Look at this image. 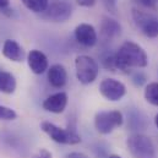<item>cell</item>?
Instances as JSON below:
<instances>
[{
    "mask_svg": "<svg viewBox=\"0 0 158 158\" xmlns=\"http://www.w3.org/2000/svg\"><path fill=\"white\" fill-rule=\"evenodd\" d=\"M114 59L115 69L123 73H129L134 68H146L148 64V56L143 48L131 40H126L120 45Z\"/></svg>",
    "mask_w": 158,
    "mask_h": 158,
    "instance_id": "1",
    "label": "cell"
},
{
    "mask_svg": "<svg viewBox=\"0 0 158 158\" xmlns=\"http://www.w3.org/2000/svg\"><path fill=\"white\" fill-rule=\"evenodd\" d=\"M126 147L135 158H156L153 141L143 134H131L126 139Z\"/></svg>",
    "mask_w": 158,
    "mask_h": 158,
    "instance_id": "2",
    "label": "cell"
},
{
    "mask_svg": "<svg viewBox=\"0 0 158 158\" xmlns=\"http://www.w3.org/2000/svg\"><path fill=\"white\" fill-rule=\"evenodd\" d=\"M40 130L47 134L54 142L61 145H77L81 142V136L77 134L76 129H63L50 121H42Z\"/></svg>",
    "mask_w": 158,
    "mask_h": 158,
    "instance_id": "3",
    "label": "cell"
},
{
    "mask_svg": "<svg viewBox=\"0 0 158 158\" xmlns=\"http://www.w3.org/2000/svg\"><path fill=\"white\" fill-rule=\"evenodd\" d=\"M75 71L80 83L89 85L97 79L99 74V65L88 55H79L75 59Z\"/></svg>",
    "mask_w": 158,
    "mask_h": 158,
    "instance_id": "4",
    "label": "cell"
},
{
    "mask_svg": "<svg viewBox=\"0 0 158 158\" xmlns=\"http://www.w3.org/2000/svg\"><path fill=\"white\" fill-rule=\"evenodd\" d=\"M124 123V117L119 110H103L98 112L94 117V127L102 135L113 132Z\"/></svg>",
    "mask_w": 158,
    "mask_h": 158,
    "instance_id": "5",
    "label": "cell"
},
{
    "mask_svg": "<svg viewBox=\"0 0 158 158\" xmlns=\"http://www.w3.org/2000/svg\"><path fill=\"white\" fill-rule=\"evenodd\" d=\"M132 17L136 26L142 31V33L148 38L158 37V19L153 15L146 14L143 11L132 10Z\"/></svg>",
    "mask_w": 158,
    "mask_h": 158,
    "instance_id": "6",
    "label": "cell"
},
{
    "mask_svg": "<svg viewBox=\"0 0 158 158\" xmlns=\"http://www.w3.org/2000/svg\"><path fill=\"white\" fill-rule=\"evenodd\" d=\"M73 7L66 1H55L48 5L47 10L42 14L44 20L52 22H65L71 17Z\"/></svg>",
    "mask_w": 158,
    "mask_h": 158,
    "instance_id": "7",
    "label": "cell"
},
{
    "mask_svg": "<svg viewBox=\"0 0 158 158\" xmlns=\"http://www.w3.org/2000/svg\"><path fill=\"white\" fill-rule=\"evenodd\" d=\"M101 94L110 102H118L126 94L125 85L115 79H104L99 85Z\"/></svg>",
    "mask_w": 158,
    "mask_h": 158,
    "instance_id": "8",
    "label": "cell"
},
{
    "mask_svg": "<svg viewBox=\"0 0 158 158\" xmlns=\"http://www.w3.org/2000/svg\"><path fill=\"white\" fill-rule=\"evenodd\" d=\"M68 94L65 92H56L52 96H49L43 102V109L53 113V114H60L65 110L68 106Z\"/></svg>",
    "mask_w": 158,
    "mask_h": 158,
    "instance_id": "9",
    "label": "cell"
},
{
    "mask_svg": "<svg viewBox=\"0 0 158 158\" xmlns=\"http://www.w3.org/2000/svg\"><path fill=\"white\" fill-rule=\"evenodd\" d=\"M75 38L80 44L88 47V48L96 45L97 40H98L94 27L89 23H80L75 28Z\"/></svg>",
    "mask_w": 158,
    "mask_h": 158,
    "instance_id": "10",
    "label": "cell"
},
{
    "mask_svg": "<svg viewBox=\"0 0 158 158\" xmlns=\"http://www.w3.org/2000/svg\"><path fill=\"white\" fill-rule=\"evenodd\" d=\"M27 63L31 71L36 75H42L48 70V58L38 49H33L27 55Z\"/></svg>",
    "mask_w": 158,
    "mask_h": 158,
    "instance_id": "11",
    "label": "cell"
},
{
    "mask_svg": "<svg viewBox=\"0 0 158 158\" xmlns=\"http://www.w3.org/2000/svg\"><path fill=\"white\" fill-rule=\"evenodd\" d=\"M2 55L11 61L21 63L25 60L26 53L16 40H6L2 44Z\"/></svg>",
    "mask_w": 158,
    "mask_h": 158,
    "instance_id": "12",
    "label": "cell"
},
{
    "mask_svg": "<svg viewBox=\"0 0 158 158\" xmlns=\"http://www.w3.org/2000/svg\"><path fill=\"white\" fill-rule=\"evenodd\" d=\"M48 81L55 88H61L68 81V73L64 65L54 64L48 69Z\"/></svg>",
    "mask_w": 158,
    "mask_h": 158,
    "instance_id": "13",
    "label": "cell"
},
{
    "mask_svg": "<svg viewBox=\"0 0 158 158\" xmlns=\"http://www.w3.org/2000/svg\"><path fill=\"white\" fill-rule=\"evenodd\" d=\"M101 36L107 40H110L113 38H117L121 33V26L118 21L109 19V17H103L101 22Z\"/></svg>",
    "mask_w": 158,
    "mask_h": 158,
    "instance_id": "14",
    "label": "cell"
},
{
    "mask_svg": "<svg viewBox=\"0 0 158 158\" xmlns=\"http://www.w3.org/2000/svg\"><path fill=\"white\" fill-rule=\"evenodd\" d=\"M16 79L11 73L0 70V92L5 94H12L16 89Z\"/></svg>",
    "mask_w": 158,
    "mask_h": 158,
    "instance_id": "15",
    "label": "cell"
},
{
    "mask_svg": "<svg viewBox=\"0 0 158 158\" xmlns=\"http://www.w3.org/2000/svg\"><path fill=\"white\" fill-rule=\"evenodd\" d=\"M21 1L30 11L36 14H43L49 5V0H21Z\"/></svg>",
    "mask_w": 158,
    "mask_h": 158,
    "instance_id": "16",
    "label": "cell"
},
{
    "mask_svg": "<svg viewBox=\"0 0 158 158\" xmlns=\"http://www.w3.org/2000/svg\"><path fill=\"white\" fill-rule=\"evenodd\" d=\"M145 99L152 104L158 107V82H151L145 88Z\"/></svg>",
    "mask_w": 158,
    "mask_h": 158,
    "instance_id": "17",
    "label": "cell"
},
{
    "mask_svg": "<svg viewBox=\"0 0 158 158\" xmlns=\"http://www.w3.org/2000/svg\"><path fill=\"white\" fill-rule=\"evenodd\" d=\"M16 118H17V113L14 109L5 106H0V120L10 121V120H15Z\"/></svg>",
    "mask_w": 158,
    "mask_h": 158,
    "instance_id": "18",
    "label": "cell"
},
{
    "mask_svg": "<svg viewBox=\"0 0 158 158\" xmlns=\"http://www.w3.org/2000/svg\"><path fill=\"white\" fill-rule=\"evenodd\" d=\"M33 158H53V155L50 151H48L47 148H40L35 155Z\"/></svg>",
    "mask_w": 158,
    "mask_h": 158,
    "instance_id": "19",
    "label": "cell"
},
{
    "mask_svg": "<svg viewBox=\"0 0 158 158\" xmlns=\"http://www.w3.org/2000/svg\"><path fill=\"white\" fill-rule=\"evenodd\" d=\"M104 5L109 11L114 12L117 9V0H104Z\"/></svg>",
    "mask_w": 158,
    "mask_h": 158,
    "instance_id": "20",
    "label": "cell"
},
{
    "mask_svg": "<svg viewBox=\"0 0 158 158\" xmlns=\"http://www.w3.org/2000/svg\"><path fill=\"white\" fill-rule=\"evenodd\" d=\"M140 5H142V6H145V7H152V6H155L156 5V2H157V0H136Z\"/></svg>",
    "mask_w": 158,
    "mask_h": 158,
    "instance_id": "21",
    "label": "cell"
},
{
    "mask_svg": "<svg viewBox=\"0 0 158 158\" xmlns=\"http://www.w3.org/2000/svg\"><path fill=\"white\" fill-rule=\"evenodd\" d=\"M65 158H89L87 155H85V153H82V152H77V151H75V152H70V153H68Z\"/></svg>",
    "mask_w": 158,
    "mask_h": 158,
    "instance_id": "22",
    "label": "cell"
},
{
    "mask_svg": "<svg viewBox=\"0 0 158 158\" xmlns=\"http://www.w3.org/2000/svg\"><path fill=\"white\" fill-rule=\"evenodd\" d=\"M77 4L80 6H85V7H92L96 4V0H77Z\"/></svg>",
    "mask_w": 158,
    "mask_h": 158,
    "instance_id": "23",
    "label": "cell"
},
{
    "mask_svg": "<svg viewBox=\"0 0 158 158\" xmlns=\"http://www.w3.org/2000/svg\"><path fill=\"white\" fill-rule=\"evenodd\" d=\"M9 9V0H0V12H6Z\"/></svg>",
    "mask_w": 158,
    "mask_h": 158,
    "instance_id": "24",
    "label": "cell"
},
{
    "mask_svg": "<svg viewBox=\"0 0 158 158\" xmlns=\"http://www.w3.org/2000/svg\"><path fill=\"white\" fill-rule=\"evenodd\" d=\"M109 158H123V157H120L119 155H110V156H109Z\"/></svg>",
    "mask_w": 158,
    "mask_h": 158,
    "instance_id": "25",
    "label": "cell"
},
{
    "mask_svg": "<svg viewBox=\"0 0 158 158\" xmlns=\"http://www.w3.org/2000/svg\"><path fill=\"white\" fill-rule=\"evenodd\" d=\"M155 124H156V126H157V129H158V114L155 117Z\"/></svg>",
    "mask_w": 158,
    "mask_h": 158,
    "instance_id": "26",
    "label": "cell"
}]
</instances>
